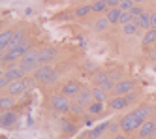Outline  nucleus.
Segmentation results:
<instances>
[{
  "label": "nucleus",
  "mask_w": 156,
  "mask_h": 139,
  "mask_svg": "<svg viewBox=\"0 0 156 139\" xmlns=\"http://www.w3.org/2000/svg\"><path fill=\"white\" fill-rule=\"evenodd\" d=\"M62 130H64L66 134H73V132H77V124H75V122L64 120V122H62Z\"/></svg>",
  "instance_id": "29"
},
{
  "label": "nucleus",
  "mask_w": 156,
  "mask_h": 139,
  "mask_svg": "<svg viewBox=\"0 0 156 139\" xmlns=\"http://www.w3.org/2000/svg\"><path fill=\"white\" fill-rule=\"evenodd\" d=\"M105 81H109V72H102V70H98V72L92 73V87H102Z\"/></svg>",
  "instance_id": "17"
},
{
  "label": "nucleus",
  "mask_w": 156,
  "mask_h": 139,
  "mask_svg": "<svg viewBox=\"0 0 156 139\" xmlns=\"http://www.w3.org/2000/svg\"><path fill=\"white\" fill-rule=\"evenodd\" d=\"M107 126H109V122H102V124L94 126V128L90 130V134H88V137H90V139H100V137L107 132Z\"/></svg>",
  "instance_id": "19"
},
{
  "label": "nucleus",
  "mask_w": 156,
  "mask_h": 139,
  "mask_svg": "<svg viewBox=\"0 0 156 139\" xmlns=\"http://www.w3.org/2000/svg\"><path fill=\"white\" fill-rule=\"evenodd\" d=\"M109 25H111V23H109L107 17H100V19L94 21V30H96V32H105V30L109 28Z\"/></svg>",
  "instance_id": "23"
},
{
  "label": "nucleus",
  "mask_w": 156,
  "mask_h": 139,
  "mask_svg": "<svg viewBox=\"0 0 156 139\" xmlns=\"http://www.w3.org/2000/svg\"><path fill=\"white\" fill-rule=\"evenodd\" d=\"M19 120V115L15 111H2L0 113V126L2 128H13Z\"/></svg>",
  "instance_id": "9"
},
{
  "label": "nucleus",
  "mask_w": 156,
  "mask_h": 139,
  "mask_svg": "<svg viewBox=\"0 0 156 139\" xmlns=\"http://www.w3.org/2000/svg\"><path fill=\"white\" fill-rule=\"evenodd\" d=\"M92 11V4H83V6H77L75 8V11H73V15L75 17H85V15H88Z\"/></svg>",
  "instance_id": "25"
},
{
  "label": "nucleus",
  "mask_w": 156,
  "mask_h": 139,
  "mask_svg": "<svg viewBox=\"0 0 156 139\" xmlns=\"http://www.w3.org/2000/svg\"><path fill=\"white\" fill-rule=\"evenodd\" d=\"M152 49H154V51H156V41H154V45H152Z\"/></svg>",
  "instance_id": "45"
},
{
  "label": "nucleus",
  "mask_w": 156,
  "mask_h": 139,
  "mask_svg": "<svg viewBox=\"0 0 156 139\" xmlns=\"http://www.w3.org/2000/svg\"><path fill=\"white\" fill-rule=\"evenodd\" d=\"M9 83H12V81H9L6 75H2L0 77V90H4V88H8L9 87Z\"/></svg>",
  "instance_id": "35"
},
{
  "label": "nucleus",
  "mask_w": 156,
  "mask_h": 139,
  "mask_svg": "<svg viewBox=\"0 0 156 139\" xmlns=\"http://www.w3.org/2000/svg\"><path fill=\"white\" fill-rule=\"evenodd\" d=\"M0 62H2V55H0Z\"/></svg>",
  "instance_id": "47"
},
{
  "label": "nucleus",
  "mask_w": 156,
  "mask_h": 139,
  "mask_svg": "<svg viewBox=\"0 0 156 139\" xmlns=\"http://www.w3.org/2000/svg\"><path fill=\"white\" fill-rule=\"evenodd\" d=\"M141 120L137 119V115L133 113V111H130V113H126L124 117L120 119V132L122 134H133V132H137L139 128H141Z\"/></svg>",
  "instance_id": "2"
},
{
  "label": "nucleus",
  "mask_w": 156,
  "mask_h": 139,
  "mask_svg": "<svg viewBox=\"0 0 156 139\" xmlns=\"http://www.w3.org/2000/svg\"><path fill=\"white\" fill-rule=\"evenodd\" d=\"M75 102L81 103V105H85V107L90 105V103L94 102V98H92V87H83L79 90V94L75 96Z\"/></svg>",
  "instance_id": "10"
},
{
  "label": "nucleus",
  "mask_w": 156,
  "mask_h": 139,
  "mask_svg": "<svg viewBox=\"0 0 156 139\" xmlns=\"http://www.w3.org/2000/svg\"><path fill=\"white\" fill-rule=\"evenodd\" d=\"M17 66L23 70V72H27V73H32L36 68H40L41 64H40V49H36V47H32L25 56H21L19 59V62H17Z\"/></svg>",
  "instance_id": "1"
},
{
  "label": "nucleus",
  "mask_w": 156,
  "mask_h": 139,
  "mask_svg": "<svg viewBox=\"0 0 156 139\" xmlns=\"http://www.w3.org/2000/svg\"><path fill=\"white\" fill-rule=\"evenodd\" d=\"M87 113L90 115V117H100V115L104 113V103H100V102H92L90 105L87 107Z\"/></svg>",
  "instance_id": "22"
},
{
  "label": "nucleus",
  "mask_w": 156,
  "mask_h": 139,
  "mask_svg": "<svg viewBox=\"0 0 156 139\" xmlns=\"http://www.w3.org/2000/svg\"><path fill=\"white\" fill-rule=\"evenodd\" d=\"M130 13H132V17H141V15L145 13V8H143V6H139V4H136V6L130 9Z\"/></svg>",
  "instance_id": "32"
},
{
  "label": "nucleus",
  "mask_w": 156,
  "mask_h": 139,
  "mask_svg": "<svg viewBox=\"0 0 156 139\" xmlns=\"http://www.w3.org/2000/svg\"><path fill=\"white\" fill-rule=\"evenodd\" d=\"M81 83L79 81H75V79H70V81H66V83L62 85V94L64 96H68V98H75L77 94H79V90H81Z\"/></svg>",
  "instance_id": "8"
},
{
  "label": "nucleus",
  "mask_w": 156,
  "mask_h": 139,
  "mask_svg": "<svg viewBox=\"0 0 156 139\" xmlns=\"http://www.w3.org/2000/svg\"><path fill=\"white\" fill-rule=\"evenodd\" d=\"M15 105V96H0V113L2 111H12V107Z\"/></svg>",
  "instance_id": "18"
},
{
  "label": "nucleus",
  "mask_w": 156,
  "mask_h": 139,
  "mask_svg": "<svg viewBox=\"0 0 156 139\" xmlns=\"http://www.w3.org/2000/svg\"><path fill=\"white\" fill-rule=\"evenodd\" d=\"M119 4H120V0H107V9L109 8H119Z\"/></svg>",
  "instance_id": "37"
},
{
  "label": "nucleus",
  "mask_w": 156,
  "mask_h": 139,
  "mask_svg": "<svg viewBox=\"0 0 156 139\" xmlns=\"http://www.w3.org/2000/svg\"><path fill=\"white\" fill-rule=\"evenodd\" d=\"M4 75H6L9 81H21V79L27 77V72H23V70L17 66V62H13V64H8V66H6Z\"/></svg>",
  "instance_id": "6"
},
{
  "label": "nucleus",
  "mask_w": 156,
  "mask_h": 139,
  "mask_svg": "<svg viewBox=\"0 0 156 139\" xmlns=\"http://www.w3.org/2000/svg\"><path fill=\"white\" fill-rule=\"evenodd\" d=\"M115 83H117V81H113V79H109V81H105V83L102 85V88H104L105 92H113V88H115Z\"/></svg>",
  "instance_id": "34"
},
{
  "label": "nucleus",
  "mask_w": 156,
  "mask_h": 139,
  "mask_svg": "<svg viewBox=\"0 0 156 139\" xmlns=\"http://www.w3.org/2000/svg\"><path fill=\"white\" fill-rule=\"evenodd\" d=\"M151 139H156V119H154V132H152V135H151Z\"/></svg>",
  "instance_id": "42"
},
{
  "label": "nucleus",
  "mask_w": 156,
  "mask_h": 139,
  "mask_svg": "<svg viewBox=\"0 0 156 139\" xmlns=\"http://www.w3.org/2000/svg\"><path fill=\"white\" fill-rule=\"evenodd\" d=\"M154 41H156V28H149V30H145L143 38H141V45H143L145 49H147V47H152Z\"/></svg>",
  "instance_id": "16"
},
{
  "label": "nucleus",
  "mask_w": 156,
  "mask_h": 139,
  "mask_svg": "<svg viewBox=\"0 0 156 139\" xmlns=\"http://www.w3.org/2000/svg\"><path fill=\"white\" fill-rule=\"evenodd\" d=\"M132 13H130V11H122V13H120V19H119V25H122V27H124V25H128V23H132Z\"/></svg>",
  "instance_id": "30"
},
{
  "label": "nucleus",
  "mask_w": 156,
  "mask_h": 139,
  "mask_svg": "<svg viewBox=\"0 0 156 139\" xmlns=\"http://www.w3.org/2000/svg\"><path fill=\"white\" fill-rule=\"evenodd\" d=\"M6 92H8V96H23V94H27L28 88H27L25 79H21V81H12V83H9V87L6 88Z\"/></svg>",
  "instance_id": "7"
},
{
  "label": "nucleus",
  "mask_w": 156,
  "mask_h": 139,
  "mask_svg": "<svg viewBox=\"0 0 156 139\" xmlns=\"http://www.w3.org/2000/svg\"><path fill=\"white\" fill-rule=\"evenodd\" d=\"M85 68L88 70V72H92V73L98 72V70H96V64H92V62H85Z\"/></svg>",
  "instance_id": "38"
},
{
  "label": "nucleus",
  "mask_w": 156,
  "mask_h": 139,
  "mask_svg": "<svg viewBox=\"0 0 156 139\" xmlns=\"http://www.w3.org/2000/svg\"><path fill=\"white\" fill-rule=\"evenodd\" d=\"M92 11L94 13H105L107 11V0H94L92 2Z\"/></svg>",
  "instance_id": "26"
},
{
  "label": "nucleus",
  "mask_w": 156,
  "mask_h": 139,
  "mask_svg": "<svg viewBox=\"0 0 156 139\" xmlns=\"http://www.w3.org/2000/svg\"><path fill=\"white\" fill-rule=\"evenodd\" d=\"M119 130H120V122H109V126H107V132H109V134L117 135Z\"/></svg>",
  "instance_id": "33"
},
{
  "label": "nucleus",
  "mask_w": 156,
  "mask_h": 139,
  "mask_svg": "<svg viewBox=\"0 0 156 139\" xmlns=\"http://www.w3.org/2000/svg\"><path fill=\"white\" fill-rule=\"evenodd\" d=\"M109 109L111 111H124L128 107V102L124 96H113V98H109Z\"/></svg>",
  "instance_id": "11"
},
{
  "label": "nucleus",
  "mask_w": 156,
  "mask_h": 139,
  "mask_svg": "<svg viewBox=\"0 0 156 139\" xmlns=\"http://www.w3.org/2000/svg\"><path fill=\"white\" fill-rule=\"evenodd\" d=\"M137 132H139V139H149V137L152 135V132H154V120H152V119L145 120Z\"/></svg>",
  "instance_id": "14"
},
{
  "label": "nucleus",
  "mask_w": 156,
  "mask_h": 139,
  "mask_svg": "<svg viewBox=\"0 0 156 139\" xmlns=\"http://www.w3.org/2000/svg\"><path fill=\"white\" fill-rule=\"evenodd\" d=\"M136 87H137V81H133V79L117 81V83H115V88H113V96H124V94H128V92L136 90Z\"/></svg>",
  "instance_id": "4"
},
{
  "label": "nucleus",
  "mask_w": 156,
  "mask_h": 139,
  "mask_svg": "<svg viewBox=\"0 0 156 139\" xmlns=\"http://www.w3.org/2000/svg\"><path fill=\"white\" fill-rule=\"evenodd\" d=\"M151 28H156V11H151Z\"/></svg>",
  "instance_id": "39"
},
{
  "label": "nucleus",
  "mask_w": 156,
  "mask_h": 139,
  "mask_svg": "<svg viewBox=\"0 0 156 139\" xmlns=\"http://www.w3.org/2000/svg\"><path fill=\"white\" fill-rule=\"evenodd\" d=\"M149 59H151V60H154V59H156V51H154L152 47L149 49Z\"/></svg>",
  "instance_id": "40"
},
{
  "label": "nucleus",
  "mask_w": 156,
  "mask_h": 139,
  "mask_svg": "<svg viewBox=\"0 0 156 139\" xmlns=\"http://www.w3.org/2000/svg\"><path fill=\"white\" fill-rule=\"evenodd\" d=\"M51 107L55 109V111H57V113H70V105H72V102H70V98L68 96H64L62 94V92H60V94H53L51 96Z\"/></svg>",
  "instance_id": "3"
},
{
  "label": "nucleus",
  "mask_w": 156,
  "mask_h": 139,
  "mask_svg": "<svg viewBox=\"0 0 156 139\" xmlns=\"http://www.w3.org/2000/svg\"><path fill=\"white\" fill-rule=\"evenodd\" d=\"M122 32H124V36H136V34H139V28L133 23H128V25L122 27Z\"/></svg>",
  "instance_id": "28"
},
{
  "label": "nucleus",
  "mask_w": 156,
  "mask_h": 139,
  "mask_svg": "<svg viewBox=\"0 0 156 139\" xmlns=\"http://www.w3.org/2000/svg\"><path fill=\"white\" fill-rule=\"evenodd\" d=\"M124 98L128 102V105H132V103H137L141 100V92L139 90H132V92H128V94H124Z\"/></svg>",
  "instance_id": "27"
},
{
  "label": "nucleus",
  "mask_w": 156,
  "mask_h": 139,
  "mask_svg": "<svg viewBox=\"0 0 156 139\" xmlns=\"http://www.w3.org/2000/svg\"><path fill=\"white\" fill-rule=\"evenodd\" d=\"M4 72H6V70H4L2 66H0V77H2V75H4Z\"/></svg>",
  "instance_id": "43"
},
{
  "label": "nucleus",
  "mask_w": 156,
  "mask_h": 139,
  "mask_svg": "<svg viewBox=\"0 0 156 139\" xmlns=\"http://www.w3.org/2000/svg\"><path fill=\"white\" fill-rule=\"evenodd\" d=\"M133 6H136V4H133V0H120V4H119V8L122 11H130Z\"/></svg>",
  "instance_id": "31"
},
{
  "label": "nucleus",
  "mask_w": 156,
  "mask_h": 139,
  "mask_svg": "<svg viewBox=\"0 0 156 139\" xmlns=\"http://www.w3.org/2000/svg\"><path fill=\"white\" fill-rule=\"evenodd\" d=\"M92 98H94V102L104 103L105 100H109V92H105L102 87H92Z\"/></svg>",
  "instance_id": "20"
},
{
  "label": "nucleus",
  "mask_w": 156,
  "mask_h": 139,
  "mask_svg": "<svg viewBox=\"0 0 156 139\" xmlns=\"http://www.w3.org/2000/svg\"><path fill=\"white\" fill-rule=\"evenodd\" d=\"M55 66H51V64H41L40 68H36L34 72H32V77H34L36 81H40V83H45L47 85V81H49V77H51V73L55 72Z\"/></svg>",
  "instance_id": "5"
},
{
  "label": "nucleus",
  "mask_w": 156,
  "mask_h": 139,
  "mask_svg": "<svg viewBox=\"0 0 156 139\" xmlns=\"http://www.w3.org/2000/svg\"><path fill=\"white\" fill-rule=\"evenodd\" d=\"M152 70H154V73H156V64H154V66H152Z\"/></svg>",
  "instance_id": "46"
},
{
  "label": "nucleus",
  "mask_w": 156,
  "mask_h": 139,
  "mask_svg": "<svg viewBox=\"0 0 156 139\" xmlns=\"http://www.w3.org/2000/svg\"><path fill=\"white\" fill-rule=\"evenodd\" d=\"M70 113L73 115V117H83V115L87 113V107L81 105V103H77V102H73L70 105Z\"/></svg>",
  "instance_id": "24"
},
{
  "label": "nucleus",
  "mask_w": 156,
  "mask_h": 139,
  "mask_svg": "<svg viewBox=\"0 0 156 139\" xmlns=\"http://www.w3.org/2000/svg\"><path fill=\"white\" fill-rule=\"evenodd\" d=\"M109 79H113V81H122V73H120V72H109Z\"/></svg>",
  "instance_id": "36"
},
{
  "label": "nucleus",
  "mask_w": 156,
  "mask_h": 139,
  "mask_svg": "<svg viewBox=\"0 0 156 139\" xmlns=\"http://www.w3.org/2000/svg\"><path fill=\"white\" fill-rule=\"evenodd\" d=\"M133 113L137 115V119H139L141 122H145V120H149V117L154 113V107L149 105V103H143V105H139V107L133 109Z\"/></svg>",
  "instance_id": "13"
},
{
  "label": "nucleus",
  "mask_w": 156,
  "mask_h": 139,
  "mask_svg": "<svg viewBox=\"0 0 156 139\" xmlns=\"http://www.w3.org/2000/svg\"><path fill=\"white\" fill-rule=\"evenodd\" d=\"M55 56H57V49H55V47H43V49H40V64H49Z\"/></svg>",
  "instance_id": "15"
},
{
  "label": "nucleus",
  "mask_w": 156,
  "mask_h": 139,
  "mask_svg": "<svg viewBox=\"0 0 156 139\" xmlns=\"http://www.w3.org/2000/svg\"><path fill=\"white\" fill-rule=\"evenodd\" d=\"M111 139H128V137H126V134H117V135H113Z\"/></svg>",
  "instance_id": "41"
},
{
  "label": "nucleus",
  "mask_w": 156,
  "mask_h": 139,
  "mask_svg": "<svg viewBox=\"0 0 156 139\" xmlns=\"http://www.w3.org/2000/svg\"><path fill=\"white\" fill-rule=\"evenodd\" d=\"M152 2H154V0H152Z\"/></svg>",
  "instance_id": "48"
},
{
  "label": "nucleus",
  "mask_w": 156,
  "mask_h": 139,
  "mask_svg": "<svg viewBox=\"0 0 156 139\" xmlns=\"http://www.w3.org/2000/svg\"><path fill=\"white\" fill-rule=\"evenodd\" d=\"M141 2H145V0H133V4H141Z\"/></svg>",
  "instance_id": "44"
},
{
  "label": "nucleus",
  "mask_w": 156,
  "mask_h": 139,
  "mask_svg": "<svg viewBox=\"0 0 156 139\" xmlns=\"http://www.w3.org/2000/svg\"><path fill=\"white\" fill-rule=\"evenodd\" d=\"M120 13H122V9H120V8H109V9L105 11V17L109 19V23H111V25H119Z\"/></svg>",
  "instance_id": "21"
},
{
  "label": "nucleus",
  "mask_w": 156,
  "mask_h": 139,
  "mask_svg": "<svg viewBox=\"0 0 156 139\" xmlns=\"http://www.w3.org/2000/svg\"><path fill=\"white\" fill-rule=\"evenodd\" d=\"M13 34H15V28H6V30H2V32H0V55H2V53H6V49H8V43L12 41Z\"/></svg>",
  "instance_id": "12"
}]
</instances>
